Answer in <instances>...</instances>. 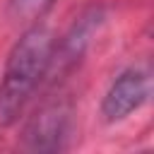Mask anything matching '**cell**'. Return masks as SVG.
<instances>
[{
	"label": "cell",
	"instance_id": "cell-3",
	"mask_svg": "<svg viewBox=\"0 0 154 154\" xmlns=\"http://www.w3.org/2000/svg\"><path fill=\"white\" fill-rule=\"evenodd\" d=\"M67 128H70V106L65 101H53L46 103L41 111H36V116L29 120L24 130V142L29 149L38 152L60 149L63 140L67 137Z\"/></svg>",
	"mask_w": 154,
	"mask_h": 154
},
{
	"label": "cell",
	"instance_id": "cell-5",
	"mask_svg": "<svg viewBox=\"0 0 154 154\" xmlns=\"http://www.w3.org/2000/svg\"><path fill=\"white\" fill-rule=\"evenodd\" d=\"M55 0H10V14L17 22H34L53 7Z\"/></svg>",
	"mask_w": 154,
	"mask_h": 154
},
{
	"label": "cell",
	"instance_id": "cell-1",
	"mask_svg": "<svg viewBox=\"0 0 154 154\" xmlns=\"http://www.w3.org/2000/svg\"><path fill=\"white\" fill-rule=\"evenodd\" d=\"M55 38L48 26L34 24L14 43L7 55L5 72L0 79V123L12 125L31 101L41 79L48 72Z\"/></svg>",
	"mask_w": 154,
	"mask_h": 154
},
{
	"label": "cell",
	"instance_id": "cell-2",
	"mask_svg": "<svg viewBox=\"0 0 154 154\" xmlns=\"http://www.w3.org/2000/svg\"><path fill=\"white\" fill-rule=\"evenodd\" d=\"M103 22V10L99 5H91L87 7L77 19L75 24L70 26V31L65 34V38L53 46V55H51V63H48V72L46 77H58L63 72H67L70 67H75V63L82 58V53L87 51L94 31L101 26Z\"/></svg>",
	"mask_w": 154,
	"mask_h": 154
},
{
	"label": "cell",
	"instance_id": "cell-4",
	"mask_svg": "<svg viewBox=\"0 0 154 154\" xmlns=\"http://www.w3.org/2000/svg\"><path fill=\"white\" fill-rule=\"evenodd\" d=\"M149 96V75L142 70H125L106 91L101 113L108 123L123 120L132 111H137Z\"/></svg>",
	"mask_w": 154,
	"mask_h": 154
}]
</instances>
